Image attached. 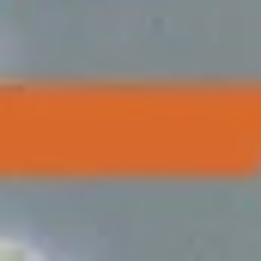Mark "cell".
<instances>
[]
</instances>
